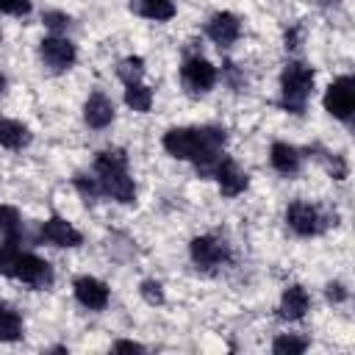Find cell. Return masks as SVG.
Returning a JSON list of instances; mask_svg holds the SVG:
<instances>
[{"instance_id": "6da1fadb", "label": "cell", "mask_w": 355, "mask_h": 355, "mask_svg": "<svg viewBox=\"0 0 355 355\" xmlns=\"http://www.w3.org/2000/svg\"><path fill=\"white\" fill-rule=\"evenodd\" d=\"M227 133L225 128L216 125H202V128H169L161 139L164 150L178 158V161H191L202 178H211L214 164L225 153Z\"/></svg>"}, {"instance_id": "7a4b0ae2", "label": "cell", "mask_w": 355, "mask_h": 355, "mask_svg": "<svg viewBox=\"0 0 355 355\" xmlns=\"http://www.w3.org/2000/svg\"><path fill=\"white\" fill-rule=\"evenodd\" d=\"M94 178L100 183L103 197H111L122 205L136 202V183L128 169V155L122 150H100L94 155Z\"/></svg>"}, {"instance_id": "3957f363", "label": "cell", "mask_w": 355, "mask_h": 355, "mask_svg": "<svg viewBox=\"0 0 355 355\" xmlns=\"http://www.w3.org/2000/svg\"><path fill=\"white\" fill-rule=\"evenodd\" d=\"M316 72L305 61H288L280 75V105L288 114H302L313 94Z\"/></svg>"}, {"instance_id": "277c9868", "label": "cell", "mask_w": 355, "mask_h": 355, "mask_svg": "<svg viewBox=\"0 0 355 355\" xmlns=\"http://www.w3.org/2000/svg\"><path fill=\"white\" fill-rule=\"evenodd\" d=\"M216 78H219L216 67H214L208 58H202V55H189V58L180 64V83H183V89H186L191 97L208 94V92L216 86Z\"/></svg>"}, {"instance_id": "5b68a950", "label": "cell", "mask_w": 355, "mask_h": 355, "mask_svg": "<svg viewBox=\"0 0 355 355\" xmlns=\"http://www.w3.org/2000/svg\"><path fill=\"white\" fill-rule=\"evenodd\" d=\"M286 225L294 236H302V239H311V236H319L324 227H327V219L322 216V211L308 202V200H294L286 205Z\"/></svg>"}, {"instance_id": "8992f818", "label": "cell", "mask_w": 355, "mask_h": 355, "mask_svg": "<svg viewBox=\"0 0 355 355\" xmlns=\"http://www.w3.org/2000/svg\"><path fill=\"white\" fill-rule=\"evenodd\" d=\"M322 105H324V111H327L333 119L349 122V116H352V111H355V78H352V75L336 78V80L324 89Z\"/></svg>"}, {"instance_id": "52a82bcc", "label": "cell", "mask_w": 355, "mask_h": 355, "mask_svg": "<svg viewBox=\"0 0 355 355\" xmlns=\"http://www.w3.org/2000/svg\"><path fill=\"white\" fill-rule=\"evenodd\" d=\"M11 277L19 280V283H25V286H31V288H50L53 280H55L50 261L39 258L36 252H25V250L17 255V263H14Z\"/></svg>"}, {"instance_id": "ba28073f", "label": "cell", "mask_w": 355, "mask_h": 355, "mask_svg": "<svg viewBox=\"0 0 355 355\" xmlns=\"http://www.w3.org/2000/svg\"><path fill=\"white\" fill-rule=\"evenodd\" d=\"M189 255H191V261H194L197 269H216V266H222V263L230 261V244L225 239H219V236L205 233V236L191 239Z\"/></svg>"}, {"instance_id": "9c48e42d", "label": "cell", "mask_w": 355, "mask_h": 355, "mask_svg": "<svg viewBox=\"0 0 355 355\" xmlns=\"http://www.w3.org/2000/svg\"><path fill=\"white\" fill-rule=\"evenodd\" d=\"M39 55H42V64H44L50 72H67V69H72V64L78 61V47H75L67 36L50 33V36L42 39Z\"/></svg>"}, {"instance_id": "30bf717a", "label": "cell", "mask_w": 355, "mask_h": 355, "mask_svg": "<svg viewBox=\"0 0 355 355\" xmlns=\"http://www.w3.org/2000/svg\"><path fill=\"white\" fill-rule=\"evenodd\" d=\"M211 178L216 180V186H219V191H222V197H239V194H244V189H247V183H250V178H247V172L230 158V155H219V161L214 164V172H211Z\"/></svg>"}, {"instance_id": "8fae6325", "label": "cell", "mask_w": 355, "mask_h": 355, "mask_svg": "<svg viewBox=\"0 0 355 355\" xmlns=\"http://www.w3.org/2000/svg\"><path fill=\"white\" fill-rule=\"evenodd\" d=\"M39 241L50 244V247H80L83 244V233L67 222L64 216L53 214L50 219L42 222V230H39Z\"/></svg>"}, {"instance_id": "7c38bea8", "label": "cell", "mask_w": 355, "mask_h": 355, "mask_svg": "<svg viewBox=\"0 0 355 355\" xmlns=\"http://www.w3.org/2000/svg\"><path fill=\"white\" fill-rule=\"evenodd\" d=\"M72 294H75V300H78L83 308H89V311H103V308L108 305V300H111V288H108L100 277H94V275H80V277H75V280H72Z\"/></svg>"}, {"instance_id": "4fadbf2b", "label": "cell", "mask_w": 355, "mask_h": 355, "mask_svg": "<svg viewBox=\"0 0 355 355\" xmlns=\"http://www.w3.org/2000/svg\"><path fill=\"white\" fill-rule=\"evenodd\" d=\"M205 36L216 44V47H230L239 36H241V22L233 11H216L208 22H205Z\"/></svg>"}, {"instance_id": "5bb4252c", "label": "cell", "mask_w": 355, "mask_h": 355, "mask_svg": "<svg viewBox=\"0 0 355 355\" xmlns=\"http://www.w3.org/2000/svg\"><path fill=\"white\" fill-rule=\"evenodd\" d=\"M114 116H116V111H114V100L105 94V92H92L89 97H86V103H83V122L89 125V128H94V130H103V128H108L111 122H114Z\"/></svg>"}, {"instance_id": "9a60e30c", "label": "cell", "mask_w": 355, "mask_h": 355, "mask_svg": "<svg viewBox=\"0 0 355 355\" xmlns=\"http://www.w3.org/2000/svg\"><path fill=\"white\" fill-rule=\"evenodd\" d=\"M308 311H311V294H308V288H302L300 283L286 286L283 294H280L277 316H280L283 322H300Z\"/></svg>"}, {"instance_id": "2e32d148", "label": "cell", "mask_w": 355, "mask_h": 355, "mask_svg": "<svg viewBox=\"0 0 355 355\" xmlns=\"http://www.w3.org/2000/svg\"><path fill=\"white\" fill-rule=\"evenodd\" d=\"M269 164L280 175H297L302 166V153L288 141H275L269 147Z\"/></svg>"}, {"instance_id": "e0dca14e", "label": "cell", "mask_w": 355, "mask_h": 355, "mask_svg": "<svg viewBox=\"0 0 355 355\" xmlns=\"http://www.w3.org/2000/svg\"><path fill=\"white\" fill-rule=\"evenodd\" d=\"M33 133L25 122L11 119V116H0V147L6 150H25L31 144Z\"/></svg>"}, {"instance_id": "ac0fdd59", "label": "cell", "mask_w": 355, "mask_h": 355, "mask_svg": "<svg viewBox=\"0 0 355 355\" xmlns=\"http://www.w3.org/2000/svg\"><path fill=\"white\" fill-rule=\"evenodd\" d=\"M22 333H25V322H22L19 311L11 308L6 300H0V341L14 344L22 338Z\"/></svg>"}, {"instance_id": "d6986e66", "label": "cell", "mask_w": 355, "mask_h": 355, "mask_svg": "<svg viewBox=\"0 0 355 355\" xmlns=\"http://www.w3.org/2000/svg\"><path fill=\"white\" fill-rule=\"evenodd\" d=\"M133 11L153 22H169L178 14L172 0H133Z\"/></svg>"}, {"instance_id": "ffe728a7", "label": "cell", "mask_w": 355, "mask_h": 355, "mask_svg": "<svg viewBox=\"0 0 355 355\" xmlns=\"http://www.w3.org/2000/svg\"><path fill=\"white\" fill-rule=\"evenodd\" d=\"M125 105L139 111V114H147L153 108V89L144 86L141 80L136 83H125Z\"/></svg>"}, {"instance_id": "44dd1931", "label": "cell", "mask_w": 355, "mask_h": 355, "mask_svg": "<svg viewBox=\"0 0 355 355\" xmlns=\"http://www.w3.org/2000/svg\"><path fill=\"white\" fill-rule=\"evenodd\" d=\"M308 349V338L294 336V333H280L272 341V352L275 355H302Z\"/></svg>"}, {"instance_id": "7402d4cb", "label": "cell", "mask_w": 355, "mask_h": 355, "mask_svg": "<svg viewBox=\"0 0 355 355\" xmlns=\"http://www.w3.org/2000/svg\"><path fill=\"white\" fill-rule=\"evenodd\" d=\"M22 236V216L11 205H0V239H19Z\"/></svg>"}, {"instance_id": "603a6c76", "label": "cell", "mask_w": 355, "mask_h": 355, "mask_svg": "<svg viewBox=\"0 0 355 355\" xmlns=\"http://www.w3.org/2000/svg\"><path fill=\"white\" fill-rule=\"evenodd\" d=\"M19 252H22L19 239H0V275L3 277H11Z\"/></svg>"}, {"instance_id": "cb8c5ba5", "label": "cell", "mask_w": 355, "mask_h": 355, "mask_svg": "<svg viewBox=\"0 0 355 355\" xmlns=\"http://www.w3.org/2000/svg\"><path fill=\"white\" fill-rule=\"evenodd\" d=\"M116 75H119L122 83H136V80H141V75H144V58H141V55H128V58H122L119 67H116Z\"/></svg>"}, {"instance_id": "d4e9b609", "label": "cell", "mask_w": 355, "mask_h": 355, "mask_svg": "<svg viewBox=\"0 0 355 355\" xmlns=\"http://www.w3.org/2000/svg\"><path fill=\"white\" fill-rule=\"evenodd\" d=\"M139 294H141V300H144L147 305H161V302H164V286H161L158 280H141Z\"/></svg>"}, {"instance_id": "484cf974", "label": "cell", "mask_w": 355, "mask_h": 355, "mask_svg": "<svg viewBox=\"0 0 355 355\" xmlns=\"http://www.w3.org/2000/svg\"><path fill=\"white\" fill-rule=\"evenodd\" d=\"M75 189L80 191V197H83L86 202H89V200H97V197H103L97 178H86V175H78V178H75Z\"/></svg>"}, {"instance_id": "4316f807", "label": "cell", "mask_w": 355, "mask_h": 355, "mask_svg": "<svg viewBox=\"0 0 355 355\" xmlns=\"http://www.w3.org/2000/svg\"><path fill=\"white\" fill-rule=\"evenodd\" d=\"M42 22L53 31V33H61V31H67L69 28V14H64V11H44L42 14Z\"/></svg>"}, {"instance_id": "83f0119b", "label": "cell", "mask_w": 355, "mask_h": 355, "mask_svg": "<svg viewBox=\"0 0 355 355\" xmlns=\"http://www.w3.org/2000/svg\"><path fill=\"white\" fill-rule=\"evenodd\" d=\"M33 8L31 0H0V14H11V17H28Z\"/></svg>"}, {"instance_id": "f1b7e54d", "label": "cell", "mask_w": 355, "mask_h": 355, "mask_svg": "<svg viewBox=\"0 0 355 355\" xmlns=\"http://www.w3.org/2000/svg\"><path fill=\"white\" fill-rule=\"evenodd\" d=\"M327 172L336 178V180H344L347 178V161L338 155V153H327Z\"/></svg>"}, {"instance_id": "f546056e", "label": "cell", "mask_w": 355, "mask_h": 355, "mask_svg": "<svg viewBox=\"0 0 355 355\" xmlns=\"http://www.w3.org/2000/svg\"><path fill=\"white\" fill-rule=\"evenodd\" d=\"M324 294H327V300H330V302H344V300H347V288H344V283H338V280L327 283Z\"/></svg>"}, {"instance_id": "4dcf8cb0", "label": "cell", "mask_w": 355, "mask_h": 355, "mask_svg": "<svg viewBox=\"0 0 355 355\" xmlns=\"http://www.w3.org/2000/svg\"><path fill=\"white\" fill-rule=\"evenodd\" d=\"M111 349L114 352H144V344H139V341H116Z\"/></svg>"}, {"instance_id": "1f68e13d", "label": "cell", "mask_w": 355, "mask_h": 355, "mask_svg": "<svg viewBox=\"0 0 355 355\" xmlns=\"http://www.w3.org/2000/svg\"><path fill=\"white\" fill-rule=\"evenodd\" d=\"M6 86H8V80H6V75H3V72H0V94H3V92H6Z\"/></svg>"}, {"instance_id": "d6a6232c", "label": "cell", "mask_w": 355, "mask_h": 355, "mask_svg": "<svg viewBox=\"0 0 355 355\" xmlns=\"http://www.w3.org/2000/svg\"><path fill=\"white\" fill-rule=\"evenodd\" d=\"M319 3H336V0H319Z\"/></svg>"}, {"instance_id": "836d02e7", "label": "cell", "mask_w": 355, "mask_h": 355, "mask_svg": "<svg viewBox=\"0 0 355 355\" xmlns=\"http://www.w3.org/2000/svg\"><path fill=\"white\" fill-rule=\"evenodd\" d=\"M0 39H3V28H0Z\"/></svg>"}]
</instances>
